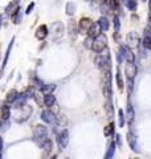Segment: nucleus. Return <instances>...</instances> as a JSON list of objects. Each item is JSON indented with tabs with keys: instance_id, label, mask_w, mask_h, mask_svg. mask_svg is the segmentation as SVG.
I'll use <instances>...</instances> for the list:
<instances>
[{
	"instance_id": "nucleus-1",
	"label": "nucleus",
	"mask_w": 151,
	"mask_h": 159,
	"mask_svg": "<svg viewBox=\"0 0 151 159\" xmlns=\"http://www.w3.org/2000/svg\"><path fill=\"white\" fill-rule=\"evenodd\" d=\"M94 62L101 70H110L112 69V58H110V52L106 48L105 51L97 53V56L94 58Z\"/></svg>"
},
{
	"instance_id": "nucleus-2",
	"label": "nucleus",
	"mask_w": 151,
	"mask_h": 159,
	"mask_svg": "<svg viewBox=\"0 0 151 159\" xmlns=\"http://www.w3.org/2000/svg\"><path fill=\"white\" fill-rule=\"evenodd\" d=\"M108 48V37L105 36L103 33H99L97 37H94L93 40V48L92 51H94L95 53H99L105 51Z\"/></svg>"
},
{
	"instance_id": "nucleus-3",
	"label": "nucleus",
	"mask_w": 151,
	"mask_h": 159,
	"mask_svg": "<svg viewBox=\"0 0 151 159\" xmlns=\"http://www.w3.org/2000/svg\"><path fill=\"white\" fill-rule=\"evenodd\" d=\"M127 142H129V146L131 147V150L134 152H139V145H138V137L134 131L130 130L127 133Z\"/></svg>"
},
{
	"instance_id": "nucleus-4",
	"label": "nucleus",
	"mask_w": 151,
	"mask_h": 159,
	"mask_svg": "<svg viewBox=\"0 0 151 159\" xmlns=\"http://www.w3.org/2000/svg\"><path fill=\"white\" fill-rule=\"evenodd\" d=\"M119 52L122 53L123 60H126V62H134L135 56H134V53L131 51V48H130L129 45H122L119 48Z\"/></svg>"
},
{
	"instance_id": "nucleus-5",
	"label": "nucleus",
	"mask_w": 151,
	"mask_h": 159,
	"mask_svg": "<svg viewBox=\"0 0 151 159\" xmlns=\"http://www.w3.org/2000/svg\"><path fill=\"white\" fill-rule=\"evenodd\" d=\"M126 41H127V45L130 48H135L139 45V36L137 32H130L127 36H126Z\"/></svg>"
},
{
	"instance_id": "nucleus-6",
	"label": "nucleus",
	"mask_w": 151,
	"mask_h": 159,
	"mask_svg": "<svg viewBox=\"0 0 151 159\" xmlns=\"http://www.w3.org/2000/svg\"><path fill=\"white\" fill-rule=\"evenodd\" d=\"M125 74L129 80H134L135 74H137V65L134 62H127L125 66Z\"/></svg>"
},
{
	"instance_id": "nucleus-7",
	"label": "nucleus",
	"mask_w": 151,
	"mask_h": 159,
	"mask_svg": "<svg viewBox=\"0 0 151 159\" xmlns=\"http://www.w3.org/2000/svg\"><path fill=\"white\" fill-rule=\"evenodd\" d=\"M93 23H94V21H92L90 19L82 17L81 20H80V23H78V29H80V31H81L82 33H88V31L90 29V27L93 25Z\"/></svg>"
},
{
	"instance_id": "nucleus-8",
	"label": "nucleus",
	"mask_w": 151,
	"mask_h": 159,
	"mask_svg": "<svg viewBox=\"0 0 151 159\" xmlns=\"http://www.w3.org/2000/svg\"><path fill=\"white\" fill-rule=\"evenodd\" d=\"M68 141H69V133H68V130H62L61 133H60V135H58V146H60V148L66 147Z\"/></svg>"
},
{
	"instance_id": "nucleus-9",
	"label": "nucleus",
	"mask_w": 151,
	"mask_h": 159,
	"mask_svg": "<svg viewBox=\"0 0 151 159\" xmlns=\"http://www.w3.org/2000/svg\"><path fill=\"white\" fill-rule=\"evenodd\" d=\"M102 32V29H101V27H99V24L98 23H93V25L90 27V29L88 31V36H90V37H97L98 34Z\"/></svg>"
},
{
	"instance_id": "nucleus-10",
	"label": "nucleus",
	"mask_w": 151,
	"mask_h": 159,
	"mask_svg": "<svg viewBox=\"0 0 151 159\" xmlns=\"http://www.w3.org/2000/svg\"><path fill=\"white\" fill-rule=\"evenodd\" d=\"M41 119H43V121H45L47 123H52V122L56 121V118H54L53 113L49 111V110H45V111L41 113Z\"/></svg>"
},
{
	"instance_id": "nucleus-11",
	"label": "nucleus",
	"mask_w": 151,
	"mask_h": 159,
	"mask_svg": "<svg viewBox=\"0 0 151 159\" xmlns=\"http://www.w3.org/2000/svg\"><path fill=\"white\" fill-rule=\"evenodd\" d=\"M47 34H48V28L47 25H40L37 28V31H36V37L40 39V40H43L47 37Z\"/></svg>"
},
{
	"instance_id": "nucleus-12",
	"label": "nucleus",
	"mask_w": 151,
	"mask_h": 159,
	"mask_svg": "<svg viewBox=\"0 0 151 159\" xmlns=\"http://www.w3.org/2000/svg\"><path fill=\"white\" fill-rule=\"evenodd\" d=\"M19 4H20V0H13V2L7 7V11L6 12L9 13V15H13L19 9Z\"/></svg>"
},
{
	"instance_id": "nucleus-13",
	"label": "nucleus",
	"mask_w": 151,
	"mask_h": 159,
	"mask_svg": "<svg viewBox=\"0 0 151 159\" xmlns=\"http://www.w3.org/2000/svg\"><path fill=\"white\" fill-rule=\"evenodd\" d=\"M54 101H56V99H54V96L52 93H47L44 96V105L45 106H48V107H50L54 103Z\"/></svg>"
},
{
	"instance_id": "nucleus-14",
	"label": "nucleus",
	"mask_w": 151,
	"mask_h": 159,
	"mask_svg": "<svg viewBox=\"0 0 151 159\" xmlns=\"http://www.w3.org/2000/svg\"><path fill=\"white\" fill-rule=\"evenodd\" d=\"M114 151H115V142H110L109 146H108V151H106V155H105V158L109 159V158H113L114 155Z\"/></svg>"
},
{
	"instance_id": "nucleus-15",
	"label": "nucleus",
	"mask_w": 151,
	"mask_h": 159,
	"mask_svg": "<svg viewBox=\"0 0 151 159\" xmlns=\"http://www.w3.org/2000/svg\"><path fill=\"white\" fill-rule=\"evenodd\" d=\"M97 23L99 24V27H101V29H102V32H103V31H108L109 27H110V24H109V21H108L106 17H99V20H98Z\"/></svg>"
},
{
	"instance_id": "nucleus-16",
	"label": "nucleus",
	"mask_w": 151,
	"mask_h": 159,
	"mask_svg": "<svg viewBox=\"0 0 151 159\" xmlns=\"http://www.w3.org/2000/svg\"><path fill=\"white\" fill-rule=\"evenodd\" d=\"M125 3V6L127 7L130 11H135L137 9V0H122Z\"/></svg>"
},
{
	"instance_id": "nucleus-17",
	"label": "nucleus",
	"mask_w": 151,
	"mask_h": 159,
	"mask_svg": "<svg viewBox=\"0 0 151 159\" xmlns=\"http://www.w3.org/2000/svg\"><path fill=\"white\" fill-rule=\"evenodd\" d=\"M117 85H118V89L119 90H122L123 89V80H122V73H121V69L118 68L117 69Z\"/></svg>"
},
{
	"instance_id": "nucleus-18",
	"label": "nucleus",
	"mask_w": 151,
	"mask_h": 159,
	"mask_svg": "<svg viewBox=\"0 0 151 159\" xmlns=\"http://www.w3.org/2000/svg\"><path fill=\"white\" fill-rule=\"evenodd\" d=\"M126 118L129 119L130 122L134 119V109H133V106H131V103H127V111H126Z\"/></svg>"
},
{
	"instance_id": "nucleus-19",
	"label": "nucleus",
	"mask_w": 151,
	"mask_h": 159,
	"mask_svg": "<svg viewBox=\"0 0 151 159\" xmlns=\"http://www.w3.org/2000/svg\"><path fill=\"white\" fill-rule=\"evenodd\" d=\"M0 113H2V119H8V117H9V106H7V105H3L2 106V109H0Z\"/></svg>"
},
{
	"instance_id": "nucleus-20",
	"label": "nucleus",
	"mask_w": 151,
	"mask_h": 159,
	"mask_svg": "<svg viewBox=\"0 0 151 159\" xmlns=\"http://www.w3.org/2000/svg\"><path fill=\"white\" fill-rule=\"evenodd\" d=\"M143 47L146 49H149V51H151V36L149 33H146V36L143 37Z\"/></svg>"
},
{
	"instance_id": "nucleus-21",
	"label": "nucleus",
	"mask_w": 151,
	"mask_h": 159,
	"mask_svg": "<svg viewBox=\"0 0 151 159\" xmlns=\"http://www.w3.org/2000/svg\"><path fill=\"white\" fill-rule=\"evenodd\" d=\"M103 133H105V135H106V137L113 135V134H114V123H113V122H110L109 125L105 127V131H103Z\"/></svg>"
},
{
	"instance_id": "nucleus-22",
	"label": "nucleus",
	"mask_w": 151,
	"mask_h": 159,
	"mask_svg": "<svg viewBox=\"0 0 151 159\" xmlns=\"http://www.w3.org/2000/svg\"><path fill=\"white\" fill-rule=\"evenodd\" d=\"M125 113H123V110H118V125H119V127H123L125 126Z\"/></svg>"
},
{
	"instance_id": "nucleus-23",
	"label": "nucleus",
	"mask_w": 151,
	"mask_h": 159,
	"mask_svg": "<svg viewBox=\"0 0 151 159\" xmlns=\"http://www.w3.org/2000/svg\"><path fill=\"white\" fill-rule=\"evenodd\" d=\"M16 94H17L16 90H11L7 94V101L8 102H15V101H16V98L19 97V96H16Z\"/></svg>"
},
{
	"instance_id": "nucleus-24",
	"label": "nucleus",
	"mask_w": 151,
	"mask_h": 159,
	"mask_svg": "<svg viewBox=\"0 0 151 159\" xmlns=\"http://www.w3.org/2000/svg\"><path fill=\"white\" fill-rule=\"evenodd\" d=\"M119 29H121L119 17H118V16H114V31H115V32H119Z\"/></svg>"
},
{
	"instance_id": "nucleus-25",
	"label": "nucleus",
	"mask_w": 151,
	"mask_h": 159,
	"mask_svg": "<svg viewBox=\"0 0 151 159\" xmlns=\"http://www.w3.org/2000/svg\"><path fill=\"white\" fill-rule=\"evenodd\" d=\"M93 40H94V39L90 37V36H88V39L85 40L84 44H85V47H86L88 49H92V48H93Z\"/></svg>"
},
{
	"instance_id": "nucleus-26",
	"label": "nucleus",
	"mask_w": 151,
	"mask_h": 159,
	"mask_svg": "<svg viewBox=\"0 0 151 159\" xmlns=\"http://www.w3.org/2000/svg\"><path fill=\"white\" fill-rule=\"evenodd\" d=\"M74 9H76V6L73 3H68V6H66V13L68 15H73L74 13Z\"/></svg>"
},
{
	"instance_id": "nucleus-27",
	"label": "nucleus",
	"mask_w": 151,
	"mask_h": 159,
	"mask_svg": "<svg viewBox=\"0 0 151 159\" xmlns=\"http://www.w3.org/2000/svg\"><path fill=\"white\" fill-rule=\"evenodd\" d=\"M33 7H34V3H31V4L28 6V8H27V11H25V12H27V13H31L32 9H33Z\"/></svg>"
},
{
	"instance_id": "nucleus-28",
	"label": "nucleus",
	"mask_w": 151,
	"mask_h": 159,
	"mask_svg": "<svg viewBox=\"0 0 151 159\" xmlns=\"http://www.w3.org/2000/svg\"><path fill=\"white\" fill-rule=\"evenodd\" d=\"M117 143H118V146L122 145V141H121V135H117Z\"/></svg>"
},
{
	"instance_id": "nucleus-29",
	"label": "nucleus",
	"mask_w": 151,
	"mask_h": 159,
	"mask_svg": "<svg viewBox=\"0 0 151 159\" xmlns=\"http://www.w3.org/2000/svg\"><path fill=\"white\" fill-rule=\"evenodd\" d=\"M147 2H149V11L151 13V0H147Z\"/></svg>"
},
{
	"instance_id": "nucleus-30",
	"label": "nucleus",
	"mask_w": 151,
	"mask_h": 159,
	"mask_svg": "<svg viewBox=\"0 0 151 159\" xmlns=\"http://www.w3.org/2000/svg\"><path fill=\"white\" fill-rule=\"evenodd\" d=\"M2 148H3V141H2V138H0V151H2Z\"/></svg>"
},
{
	"instance_id": "nucleus-31",
	"label": "nucleus",
	"mask_w": 151,
	"mask_h": 159,
	"mask_svg": "<svg viewBox=\"0 0 151 159\" xmlns=\"http://www.w3.org/2000/svg\"><path fill=\"white\" fill-rule=\"evenodd\" d=\"M0 27H2V16H0Z\"/></svg>"
},
{
	"instance_id": "nucleus-32",
	"label": "nucleus",
	"mask_w": 151,
	"mask_h": 159,
	"mask_svg": "<svg viewBox=\"0 0 151 159\" xmlns=\"http://www.w3.org/2000/svg\"><path fill=\"white\" fill-rule=\"evenodd\" d=\"M142 2H146V0H142Z\"/></svg>"
}]
</instances>
